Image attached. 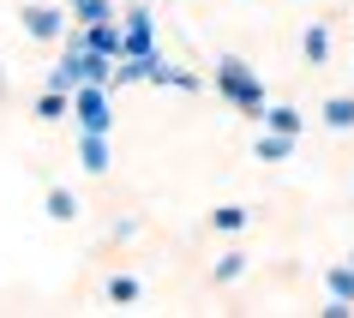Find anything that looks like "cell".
Instances as JSON below:
<instances>
[{"instance_id": "1", "label": "cell", "mask_w": 354, "mask_h": 318, "mask_svg": "<svg viewBox=\"0 0 354 318\" xmlns=\"http://www.w3.org/2000/svg\"><path fill=\"white\" fill-rule=\"evenodd\" d=\"M24 30H30V37H60V12L55 6H24Z\"/></svg>"}, {"instance_id": "2", "label": "cell", "mask_w": 354, "mask_h": 318, "mask_svg": "<svg viewBox=\"0 0 354 318\" xmlns=\"http://www.w3.org/2000/svg\"><path fill=\"white\" fill-rule=\"evenodd\" d=\"M223 91H234V96H241V102H246V109L259 102V84H252V78L241 73V60H228V66H223Z\"/></svg>"}, {"instance_id": "3", "label": "cell", "mask_w": 354, "mask_h": 318, "mask_svg": "<svg viewBox=\"0 0 354 318\" xmlns=\"http://www.w3.org/2000/svg\"><path fill=\"white\" fill-rule=\"evenodd\" d=\"M127 48H132V55H150V12H145V6H132V30H127Z\"/></svg>"}, {"instance_id": "4", "label": "cell", "mask_w": 354, "mask_h": 318, "mask_svg": "<svg viewBox=\"0 0 354 318\" xmlns=\"http://www.w3.org/2000/svg\"><path fill=\"white\" fill-rule=\"evenodd\" d=\"M78 120H84L91 132H102V127H109V114H102V96H96V91H84V96H78Z\"/></svg>"}, {"instance_id": "5", "label": "cell", "mask_w": 354, "mask_h": 318, "mask_svg": "<svg viewBox=\"0 0 354 318\" xmlns=\"http://www.w3.org/2000/svg\"><path fill=\"white\" fill-rule=\"evenodd\" d=\"M324 120H330L336 132H348V127H354V96H336V102H324Z\"/></svg>"}, {"instance_id": "6", "label": "cell", "mask_w": 354, "mask_h": 318, "mask_svg": "<svg viewBox=\"0 0 354 318\" xmlns=\"http://www.w3.org/2000/svg\"><path fill=\"white\" fill-rule=\"evenodd\" d=\"M48 216H55V223H73V216H78V205H73V192H48Z\"/></svg>"}, {"instance_id": "7", "label": "cell", "mask_w": 354, "mask_h": 318, "mask_svg": "<svg viewBox=\"0 0 354 318\" xmlns=\"http://www.w3.org/2000/svg\"><path fill=\"white\" fill-rule=\"evenodd\" d=\"M324 55H330V37H324V30H306V60H313V66H324Z\"/></svg>"}, {"instance_id": "8", "label": "cell", "mask_w": 354, "mask_h": 318, "mask_svg": "<svg viewBox=\"0 0 354 318\" xmlns=\"http://www.w3.org/2000/svg\"><path fill=\"white\" fill-rule=\"evenodd\" d=\"M102 156H109V150H102V138H96V132H91V138H84V162H91V169H109Z\"/></svg>"}, {"instance_id": "9", "label": "cell", "mask_w": 354, "mask_h": 318, "mask_svg": "<svg viewBox=\"0 0 354 318\" xmlns=\"http://www.w3.org/2000/svg\"><path fill=\"white\" fill-rule=\"evenodd\" d=\"M109 294H114V300H138V282H132V277H114Z\"/></svg>"}, {"instance_id": "10", "label": "cell", "mask_w": 354, "mask_h": 318, "mask_svg": "<svg viewBox=\"0 0 354 318\" xmlns=\"http://www.w3.org/2000/svg\"><path fill=\"white\" fill-rule=\"evenodd\" d=\"M259 156H270V162H277V156H288V132H282V138H264Z\"/></svg>"}, {"instance_id": "11", "label": "cell", "mask_w": 354, "mask_h": 318, "mask_svg": "<svg viewBox=\"0 0 354 318\" xmlns=\"http://www.w3.org/2000/svg\"><path fill=\"white\" fill-rule=\"evenodd\" d=\"M330 288H336L342 300H354V277H348V270H330Z\"/></svg>"}, {"instance_id": "12", "label": "cell", "mask_w": 354, "mask_h": 318, "mask_svg": "<svg viewBox=\"0 0 354 318\" xmlns=\"http://www.w3.org/2000/svg\"><path fill=\"white\" fill-rule=\"evenodd\" d=\"M270 127H282L288 138H295V127H300V120H295V109H277V114H270Z\"/></svg>"}, {"instance_id": "13", "label": "cell", "mask_w": 354, "mask_h": 318, "mask_svg": "<svg viewBox=\"0 0 354 318\" xmlns=\"http://www.w3.org/2000/svg\"><path fill=\"white\" fill-rule=\"evenodd\" d=\"M73 6H78V19H91V24L102 19V0H73Z\"/></svg>"}]
</instances>
